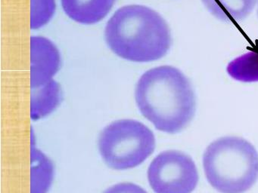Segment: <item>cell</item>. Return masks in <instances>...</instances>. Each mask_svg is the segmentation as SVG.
Wrapping results in <instances>:
<instances>
[{"instance_id":"12","label":"cell","mask_w":258,"mask_h":193,"mask_svg":"<svg viewBox=\"0 0 258 193\" xmlns=\"http://www.w3.org/2000/svg\"><path fill=\"white\" fill-rule=\"evenodd\" d=\"M31 28H41L47 24L55 12V0H31Z\"/></svg>"},{"instance_id":"8","label":"cell","mask_w":258,"mask_h":193,"mask_svg":"<svg viewBox=\"0 0 258 193\" xmlns=\"http://www.w3.org/2000/svg\"><path fill=\"white\" fill-rule=\"evenodd\" d=\"M214 18L226 23L241 22L254 9L256 0H202Z\"/></svg>"},{"instance_id":"10","label":"cell","mask_w":258,"mask_h":193,"mask_svg":"<svg viewBox=\"0 0 258 193\" xmlns=\"http://www.w3.org/2000/svg\"><path fill=\"white\" fill-rule=\"evenodd\" d=\"M31 193H47L53 182V162L34 143H31Z\"/></svg>"},{"instance_id":"13","label":"cell","mask_w":258,"mask_h":193,"mask_svg":"<svg viewBox=\"0 0 258 193\" xmlns=\"http://www.w3.org/2000/svg\"><path fill=\"white\" fill-rule=\"evenodd\" d=\"M102 193H148L144 188L133 182H120L111 185Z\"/></svg>"},{"instance_id":"6","label":"cell","mask_w":258,"mask_h":193,"mask_svg":"<svg viewBox=\"0 0 258 193\" xmlns=\"http://www.w3.org/2000/svg\"><path fill=\"white\" fill-rule=\"evenodd\" d=\"M61 66L55 44L43 36L31 37V87L37 88L52 80Z\"/></svg>"},{"instance_id":"7","label":"cell","mask_w":258,"mask_h":193,"mask_svg":"<svg viewBox=\"0 0 258 193\" xmlns=\"http://www.w3.org/2000/svg\"><path fill=\"white\" fill-rule=\"evenodd\" d=\"M116 0H61L66 15L76 22L94 24L102 21Z\"/></svg>"},{"instance_id":"11","label":"cell","mask_w":258,"mask_h":193,"mask_svg":"<svg viewBox=\"0 0 258 193\" xmlns=\"http://www.w3.org/2000/svg\"><path fill=\"white\" fill-rule=\"evenodd\" d=\"M229 76L241 82L258 81V49L232 60L226 67Z\"/></svg>"},{"instance_id":"14","label":"cell","mask_w":258,"mask_h":193,"mask_svg":"<svg viewBox=\"0 0 258 193\" xmlns=\"http://www.w3.org/2000/svg\"><path fill=\"white\" fill-rule=\"evenodd\" d=\"M257 15H258V10H257Z\"/></svg>"},{"instance_id":"9","label":"cell","mask_w":258,"mask_h":193,"mask_svg":"<svg viewBox=\"0 0 258 193\" xmlns=\"http://www.w3.org/2000/svg\"><path fill=\"white\" fill-rule=\"evenodd\" d=\"M61 100V86L55 80L41 87L31 88V119L39 120L51 114L58 107Z\"/></svg>"},{"instance_id":"4","label":"cell","mask_w":258,"mask_h":193,"mask_svg":"<svg viewBox=\"0 0 258 193\" xmlns=\"http://www.w3.org/2000/svg\"><path fill=\"white\" fill-rule=\"evenodd\" d=\"M98 147L108 167L127 170L140 165L153 153L155 137L142 122L121 119L111 122L101 131Z\"/></svg>"},{"instance_id":"3","label":"cell","mask_w":258,"mask_h":193,"mask_svg":"<svg viewBox=\"0 0 258 193\" xmlns=\"http://www.w3.org/2000/svg\"><path fill=\"white\" fill-rule=\"evenodd\" d=\"M209 183L221 193H244L258 179V153L244 139L224 137L211 143L203 156Z\"/></svg>"},{"instance_id":"5","label":"cell","mask_w":258,"mask_h":193,"mask_svg":"<svg viewBox=\"0 0 258 193\" xmlns=\"http://www.w3.org/2000/svg\"><path fill=\"white\" fill-rule=\"evenodd\" d=\"M149 185L155 193H191L199 173L191 157L176 150L157 155L148 169Z\"/></svg>"},{"instance_id":"1","label":"cell","mask_w":258,"mask_h":193,"mask_svg":"<svg viewBox=\"0 0 258 193\" xmlns=\"http://www.w3.org/2000/svg\"><path fill=\"white\" fill-rule=\"evenodd\" d=\"M135 99L140 113L158 131L180 132L196 114V98L186 75L172 66L146 71L137 81Z\"/></svg>"},{"instance_id":"2","label":"cell","mask_w":258,"mask_h":193,"mask_svg":"<svg viewBox=\"0 0 258 193\" xmlns=\"http://www.w3.org/2000/svg\"><path fill=\"white\" fill-rule=\"evenodd\" d=\"M110 49L134 62H151L166 55L172 44L165 20L156 11L140 5L123 6L110 18L105 31Z\"/></svg>"}]
</instances>
